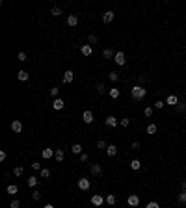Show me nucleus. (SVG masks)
<instances>
[{
	"label": "nucleus",
	"mask_w": 186,
	"mask_h": 208,
	"mask_svg": "<svg viewBox=\"0 0 186 208\" xmlns=\"http://www.w3.org/2000/svg\"><path fill=\"white\" fill-rule=\"evenodd\" d=\"M136 80H138V85H143V84H145V76H143V74H140Z\"/></svg>",
	"instance_id": "obj_40"
},
{
	"label": "nucleus",
	"mask_w": 186,
	"mask_h": 208,
	"mask_svg": "<svg viewBox=\"0 0 186 208\" xmlns=\"http://www.w3.org/2000/svg\"><path fill=\"white\" fill-rule=\"evenodd\" d=\"M78 188H80L82 191H88L89 188H91V182H89V180L84 176V178H80V180H78Z\"/></svg>",
	"instance_id": "obj_3"
},
{
	"label": "nucleus",
	"mask_w": 186,
	"mask_h": 208,
	"mask_svg": "<svg viewBox=\"0 0 186 208\" xmlns=\"http://www.w3.org/2000/svg\"><path fill=\"white\" fill-rule=\"evenodd\" d=\"M126 203H129V206H138L140 205V197H138L136 193H130L129 199H126Z\"/></svg>",
	"instance_id": "obj_5"
},
{
	"label": "nucleus",
	"mask_w": 186,
	"mask_h": 208,
	"mask_svg": "<svg viewBox=\"0 0 186 208\" xmlns=\"http://www.w3.org/2000/svg\"><path fill=\"white\" fill-rule=\"evenodd\" d=\"M164 106H166V102H164V100H160V99H158L156 102H155V108H156V110H162Z\"/></svg>",
	"instance_id": "obj_33"
},
{
	"label": "nucleus",
	"mask_w": 186,
	"mask_h": 208,
	"mask_svg": "<svg viewBox=\"0 0 186 208\" xmlns=\"http://www.w3.org/2000/svg\"><path fill=\"white\" fill-rule=\"evenodd\" d=\"M32 169L39 171V169H41V164H39V162H32Z\"/></svg>",
	"instance_id": "obj_44"
},
{
	"label": "nucleus",
	"mask_w": 186,
	"mask_h": 208,
	"mask_svg": "<svg viewBox=\"0 0 186 208\" xmlns=\"http://www.w3.org/2000/svg\"><path fill=\"white\" fill-rule=\"evenodd\" d=\"M177 110H179V112H186V106L184 104H177Z\"/></svg>",
	"instance_id": "obj_47"
},
{
	"label": "nucleus",
	"mask_w": 186,
	"mask_h": 208,
	"mask_svg": "<svg viewBox=\"0 0 186 208\" xmlns=\"http://www.w3.org/2000/svg\"><path fill=\"white\" fill-rule=\"evenodd\" d=\"M106 203H108L110 206H114V205L117 203V197H116V195H112V193H110V195H106Z\"/></svg>",
	"instance_id": "obj_22"
},
{
	"label": "nucleus",
	"mask_w": 186,
	"mask_h": 208,
	"mask_svg": "<svg viewBox=\"0 0 186 208\" xmlns=\"http://www.w3.org/2000/svg\"><path fill=\"white\" fill-rule=\"evenodd\" d=\"M117 78H119V73H116V71H112L108 74V80H112V82H117Z\"/></svg>",
	"instance_id": "obj_29"
},
{
	"label": "nucleus",
	"mask_w": 186,
	"mask_h": 208,
	"mask_svg": "<svg viewBox=\"0 0 186 208\" xmlns=\"http://www.w3.org/2000/svg\"><path fill=\"white\" fill-rule=\"evenodd\" d=\"M97 147H99V149H106V147H108V143H106L104 139H99V141H97Z\"/></svg>",
	"instance_id": "obj_34"
},
{
	"label": "nucleus",
	"mask_w": 186,
	"mask_h": 208,
	"mask_svg": "<svg viewBox=\"0 0 186 208\" xmlns=\"http://www.w3.org/2000/svg\"><path fill=\"white\" fill-rule=\"evenodd\" d=\"M17 78L21 82H26V80H28V73H26V71H19V73H17Z\"/></svg>",
	"instance_id": "obj_23"
},
{
	"label": "nucleus",
	"mask_w": 186,
	"mask_h": 208,
	"mask_svg": "<svg viewBox=\"0 0 186 208\" xmlns=\"http://www.w3.org/2000/svg\"><path fill=\"white\" fill-rule=\"evenodd\" d=\"M95 89H97V91H99V93L102 95V93L106 91V85H104V82H101V84H97V85H95Z\"/></svg>",
	"instance_id": "obj_28"
},
{
	"label": "nucleus",
	"mask_w": 186,
	"mask_h": 208,
	"mask_svg": "<svg viewBox=\"0 0 186 208\" xmlns=\"http://www.w3.org/2000/svg\"><path fill=\"white\" fill-rule=\"evenodd\" d=\"M50 13H52V15H54V17H60V15H62V7H58V6H54V7H52V9H50Z\"/></svg>",
	"instance_id": "obj_27"
},
{
	"label": "nucleus",
	"mask_w": 186,
	"mask_h": 208,
	"mask_svg": "<svg viewBox=\"0 0 186 208\" xmlns=\"http://www.w3.org/2000/svg\"><path fill=\"white\" fill-rule=\"evenodd\" d=\"M41 176H43V178H49V176H50V171L49 169H41Z\"/></svg>",
	"instance_id": "obj_43"
},
{
	"label": "nucleus",
	"mask_w": 186,
	"mask_h": 208,
	"mask_svg": "<svg viewBox=\"0 0 186 208\" xmlns=\"http://www.w3.org/2000/svg\"><path fill=\"white\" fill-rule=\"evenodd\" d=\"M32 199H34V201H39V199H41V191L34 190V191H32Z\"/></svg>",
	"instance_id": "obj_30"
},
{
	"label": "nucleus",
	"mask_w": 186,
	"mask_h": 208,
	"mask_svg": "<svg viewBox=\"0 0 186 208\" xmlns=\"http://www.w3.org/2000/svg\"><path fill=\"white\" fill-rule=\"evenodd\" d=\"M4 160H6V152L0 151V162H4Z\"/></svg>",
	"instance_id": "obj_48"
},
{
	"label": "nucleus",
	"mask_w": 186,
	"mask_h": 208,
	"mask_svg": "<svg viewBox=\"0 0 186 208\" xmlns=\"http://www.w3.org/2000/svg\"><path fill=\"white\" fill-rule=\"evenodd\" d=\"M17 58H19V61H26V54H24V52H19Z\"/></svg>",
	"instance_id": "obj_45"
},
{
	"label": "nucleus",
	"mask_w": 186,
	"mask_h": 208,
	"mask_svg": "<svg viewBox=\"0 0 186 208\" xmlns=\"http://www.w3.org/2000/svg\"><path fill=\"white\" fill-rule=\"evenodd\" d=\"M88 160H89V154L88 152H82L80 154V162H88Z\"/></svg>",
	"instance_id": "obj_39"
},
{
	"label": "nucleus",
	"mask_w": 186,
	"mask_h": 208,
	"mask_svg": "<svg viewBox=\"0 0 186 208\" xmlns=\"http://www.w3.org/2000/svg\"><path fill=\"white\" fill-rule=\"evenodd\" d=\"M19 191V186H15V184H9V186H7V193L9 195H15Z\"/></svg>",
	"instance_id": "obj_26"
},
{
	"label": "nucleus",
	"mask_w": 186,
	"mask_h": 208,
	"mask_svg": "<svg viewBox=\"0 0 186 208\" xmlns=\"http://www.w3.org/2000/svg\"><path fill=\"white\" fill-rule=\"evenodd\" d=\"M181 190H183V191H186V180H184L183 184H181Z\"/></svg>",
	"instance_id": "obj_49"
},
{
	"label": "nucleus",
	"mask_w": 186,
	"mask_h": 208,
	"mask_svg": "<svg viewBox=\"0 0 186 208\" xmlns=\"http://www.w3.org/2000/svg\"><path fill=\"white\" fill-rule=\"evenodd\" d=\"M119 125H121V127H125V128H126V127L130 125V119H121V121H119Z\"/></svg>",
	"instance_id": "obj_42"
},
{
	"label": "nucleus",
	"mask_w": 186,
	"mask_h": 208,
	"mask_svg": "<svg viewBox=\"0 0 186 208\" xmlns=\"http://www.w3.org/2000/svg\"><path fill=\"white\" fill-rule=\"evenodd\" d=\"M101 173H102L101 164H91V175H101Z\"/></svg>",
	"instance_id": "obj_18"
},
{
	"label": "nucleus",
	"mask_w": 186,
	"mask_h": 208,
	"mask_svg": "<svg viewBox=\"0 0 186 208\" xmlns=\"http://www.w3.org/2000/svg\"><path fill=\"white\" fill-rule=\"evenodd\" d=\"M140 167H141V162H140V160H136V158H134V160H130V169L138 171Z\"/></svg>",
	"instance_id": "obj_20"
},
{
	"label": "nucleus",
	"mask_w": 186,
	"mask_h": 208,
	"mask_svg": "<svg viewBox=\"0 0 186 208\" xmlns=\"http://www.w3.org/2000/svg\"><path fill=\"white\" fill-rule=\"evenodd\" d=\"M104 203H106V199L102 197V195H99V193H95L93 197H91V205L93 206H102Z\"/></svg>",
	"instance_id": "obj_2"
},
{
	"label": "nucleus",
	"mask_w": 186,
	"mask_h": 208,
	"mask_svg": "<svg viewBox=\"0 0 186 208\" xmlns=\"http://www.w3.org/2000/svg\"><path fill=\"white\" fill-rule=\"evenodd\" d=\"M80 52L84 54V56H91V54H93L91 45H82V46H80Z\"/></svg>",
	"instance_id": "obj_13"
},
{
	"label": "nucleus",
	"mask_w": 186,
	"mask_h": 208,
	"mask_svg": "<svg viewBox=\"0 0 186 208\" xmlns=\"http://www.w3.org/2000/svg\"><path fill=\"white\" fill-rule=\"evenodd\" d=\"M82 119H84V123H86V125L93 123V112H91V110H86V112L82 113Z\"/></svg>",
	"instance_id": "obj_6"
},
{
	"label": "nucleus",
	"mask_w": 186,
	"mask_h": 208,
	"mask_svg": "<svg viewBox=\"0 0 186 208\" xmlns=\"http://www.w3.org/2000/svg\"><path fill=\"white\" fill-rule=\"evenodd\" d=\"M63 106H65V102H63V99H60V97L52 100V108L54 110H63Z\"/></svg>",
	"instance_id": "obj_10"
},
{
	"label": "nucleus",
	"mask_w": 186,
	"mask_h": 208,
	"mask_svg": "<svg viewBox=\"0 0 186 208\" xmlns=\"http://www.w3.org/2000/svg\"><path fill=\"white\" fill-rule=\"evenodd\" d=\"M41 156H43L45 160L52 158V156H54V149H43V151H41Z\"/></svg>",
	"instance_id": "obj_16"
},
{
	"label": "nucleus",
	"mask_w": 186,
	"mask_h": 208,
	"mask_svg": "<svg viewBox=\"0 0 186 208\" xmlns=\"http://www.w3.org/2000/svg\"><path fill=\"white\" fill-rule=\"evenodd\" d=\"M156 130H158L156 125H149L147 127V134H156Z\"/></svg>",
	"instance_id": "obj_32"
},
{
	"label": "nucleus",
	"mask_w": 186,
	"mask_h": 208,
	"mask_svg": "<svg viewBox=\"0 0 186 208\" xmlns=\"http://www.w3.org/2000/svg\"><path fill=\"white\" fill-rule=\"evenodd\" d=\"M179 203L181 205H186V191H181L179 193Z\"/></svg>",
	"instance_id": "obj_31"
},
{
	"label": "nucleus",
	"mask_w": 186,
	"mask_h": 208,
	"mask_svg": "<svg viewBox=\"0 0 186 208\" xmlns=\"http://www.w3.org/2000/svg\"><path fill=\"white\" fill-rule=\"evenodd\" d=\"M43 208H56V206H54V205H45Z\"/></svg>",
	"instance_id": "obj_50"
},
{
	"label": "nucleus",
	"mask_w": 186,
	"mask_h": 208,
	"mask_svg": "<svg viewBox=\"0 0 186 208\" xmlns=\"http://www.w3.org/2000/svg\"><path fill=\"white\" fill-rule=\"evenodd\" d=\"M106 154L108 156H116L117 154V147L116 145H108V147H106Z\"/></svg>",
	"instance_id": "obj_19"
},
{
	"label": "nucleus",
	"mask_w": 186,
	"mask_h": 208,
	"mask_svg": "<svg viewBox=\"0 0 186 208\" xmlns=\"http://www.w3.org/2000/svg\"><path fill=\"white\" fill-rule=\"evenodd\" d=\"M26 184H28L30 188H35V186H37V176H28V180H26Z\"/></svg>",
	"instance_id": "obj_25"
},
{
	"label": "nucleus",
	"mask_w": 186,
	"mask_h": 208,
	"mask_svg": "<svg viewBox=\"0 0 186 208\" xmlns=\"http://www.w3.org/2000/svg\"><path fill=\"white\" fill-rule=\"evenodd\" d=\"M49 93H50V95L54 97V99H58V93H60V89H58V88H52V89H50Z\"/></svg>",
	"instance_id": "obj_38"
},
{
	"label": "nucleus",
	"mask_w": 186,
	"mask_h": 208,
	"mask_svg": "<svg viewBox=\"0 0 186 208\" xmlns=\"http://www.w3.org/2000/svg\"><path fill=\"white\" fill-rule=\"evenodd\" d=\"M11 130H13V132H21V130H22V123H21L19 119L11 121Z\"/></svg>",
	"instance_id": "obj_12"
},
{
	"label": "nucleus",
	"mask_w": 186,
	"mask_h": 208,
	"mask_svg": "<svg viewBox=\"0 0 186 208\" xmlns=\"http://www.w3.org/2000/svg\"><path fill=\"white\" fill-rule=\"evenodd\" d=\"M73 80H74V73L73 71H65L63 73V84H71Z\"/></svg>",
	"instance_id": "obj_7"
},
{
	"label": "nucleus",
	"mask_w": 186,
	"mask_h": 208,
	"mask_svg": "<svg viewBox=\"0 0 186 208\" xmlns=\"http://www.w3.org/2000/svg\"><path fill=\"white\" fill-rule=\"evenodd\" d=\"M88 41L91 43V45H95V43L99 41V37H97V35H95V34H91V35H89V37H88Z\"/></svg>",
	"instance_id": "obj_36"
},
{
	"label": "nucleus",
	"mask_w": 186,
	"mask_h": 208,
	"mask_svg": "<svg viewBox=\"0 0 186 208\" xmlns=\"http://www.w3.org/2000/svg\"><path fill=\"white\" fill-rule=\"evenodd\" d=\"M54 158H56V162H63V158H65L63 149H56V151H54Z\"/></svg>",
	"instance_id": "obj_14"
},
{
	"label": "nucleus",
	"mask_w": 186,
	"mask_h": 208,
	"mask_svg": "<svg viewBox=\"0 0 186 208\" xmlns=\"http://www.w3.org/2000/svg\"><path fill=\"white\" fill-rule=\"evenodd\" d=\"M108 95L112 97V99H119L121 91H119V89H117V88H112V89H110V91H108Z\"/></svg>",
	"instance_id": "obj_21"
},
{
	"label": "nucleus",
	"mask_w": 186,
	"mask_h": 208,
	"mask_svg": "<svg viewBox=\"0 0 186 208\" xmlns=\"http://www.w3.org/2000/svg\"><path fill=\"white\" fill-rule=\"evenodd\" d=\"M76 24H78V17L76 15H69V17H67V26L73 28V26H76Z\"/></svg>",
	"instance_id": "obj_15"
},
{
	"label": "nucleus",
	"mask_w": 186,
	"mask_h": 208,
	"mask_svg": "<svg viewBox=\"0 0 186 208\" xmlns=\"http://www.w3.org/2000/svg\"><path fill=\"white\" fill-rule=\"evenodd\" d=\"M166 104H171V106H177V104H179V97H177V95H169L168 99H166Z\"/></svg>",
	"instance_id": "obj_17"
},
{
	"label": "nucleus",
	"mask_w": 186,
	"mask_h": 208,
	"mask_svg": "<svg viewBox=\"0 0 186 208\" xmlns=\"http://www.w3.org/2000/svg\"><path fill=\"white\" fill-rule=\"evenodd\" d=\"M19 206H21V201H17V199L11 201V208H19Z\"/></svg>",
	"instance_id": "obj_46"
},
{
	"label": "nucleus",
	"mask_w": 186,
	"mask_h": 208,
	"mask_svg": "<svg viewBox=\"0 0 186 208\" xmlns=\"http://www.w3.org/2000/svg\"><path fill=\"white\" fill-rule=\"evenodd\" d=\"M130 97H132L134 100H141V99H145L147 97V89L143 88V85H134L132 89H130Z\"/></svg>",
	"instance_id": "obj_1"
},
{
	"label": "nucleus",
	"mask_w": 186,
	"mask_h": 208,
	"mask_svg": "<svg viewBox=\"0 0 186 208\" xmlns=\"http://www.w3.org/2000/svg\"><path fill=\"white\" fill-rule=\"evenodd\" d=\"M114 61H116L117 65H125V54L123 52H116V58H114Z\"/></svg>",
	"instance_id": "obj_11"
},
{
	"label": "nucleus",
	"mask_w": 186,
	"mask_h": 208,
	"mask_svg": "<svg viewBox=\"0 0 186 208\" xmlns=\"http://www.w3.org/2000/svg\"><path fill=\"white\" fill-rule=\"evenodd\" d=\"M145 208H160V205L155 203V201H151V203H147V205H145Z\"/></svg>",
	"instance_id": "obj_37"
},
{
	"label": "nucleus",
	"mask_w": 186,
	"mask_h": 208,
	"mask_svg": "<svg viewBox=\"0 0 186 208\" xmlns=\"http://www.w3.org/2000/svg\"><path fill=\"white\" fill-rule=\"evenodd\" d=\"M71 152H74V154H82V145L80 143H74L73 147H71Z\"/></svg>",
	"instance_id": "obj_24"
},
{
	"label": "nucleus",
	"mask_w": 186,
	"mask_h": 208,
	"mask_svg": "<svg viewBox=\"0 0 186 208\" xmlns=\"http://www.w3.org/2000/svg\"><path fill=\"white\" fill-rule=\"evenodd\" d=\"M102 58H104V60H114V58H116V52H114L112 48H104L102 50Z\"/></svg>",
	"instance_id": "obj_9"
},
{
	"label": "nucleus",
	"mask_w": 186,
	"mask_h": 208,
	"mask_svg": "<svg viewBox=\"0 0 186 208\" xmlns=\"http://www.w3.org/2000/svg\"><path fill=\"white\" fill-rule=\"evenodd\" d=\"M143 115H145V117H153V108H145Z\"/></svg>",
	"instance_id": "obj_41"
},
{
	"label": "nucleus",
	"mask_w": 186,
	"mask_h": 208,
	"mask_svg": "<svg viewBox=\"0 0 186 208\" xmlns=\"http://www.w3.org/2000/svg\"><path fill=\"white\" fill-rule=\"evenodd\" d=\"M22 171H24V169L19 166V167H15V169H13V175H15V176H21V175H22Z\"/></svg>",
	"instance_id": "obj_35"
},
{
	"label": "nucleus",
	"mask_w": 186,
	"mask_h": 208,
	"mask_svg": "<svg viewBox=\"0 0 186 208\" xmlns=\"http://www.w3.org/2000/svg\"><path fill=\"white\" fill-rule=\"evenodd\" d=\"M104 123H106V127H108V128H116L117 125H119V121H117L114 115H108V117H106V121H104Z\"/></svg>",
	"instance_id": "obj_4"
},
{
	"label": "nucleus",
	"mask_w": 186,
	"mask_h": 208,
	"mask_svg": "<svg viewBox=\"0 0 186 208\" xmlns=\"http://www.w3.org/2000/svg\"><path fill=\"white\" fill-rule=\"evenodd\" d=\"M114 17H116V13H114L112 9H108L104 15H102V21H104L106 24H108V22H112V21H114Z\"/></svg>",
	"instance_id": "obj_8"
}]
</instances>
